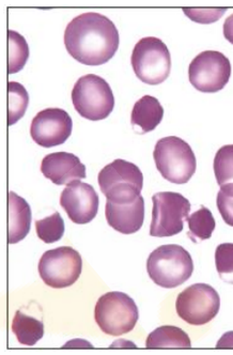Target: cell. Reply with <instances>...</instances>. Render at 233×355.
I'll return each mask as SVG.
<instances>
[{
  "mask_svg": "<svg viewBox=\"0 0 233 355\" xmlns=\"http://www.w3.org/2000/svg\"><path fill=\"white\" fill-rule=\"evenodd\" d=\"M69 54L86 66L108 62L119 47V31L112 19L96 12L77 15L64 31Z\"/></svg>",
  "mask_w": 233,
  "mask_h": 355,
  "instance_id": "1",
  "label": "cell"
},
{
  "mask_svg": "<svg viewBox=\"0 0 233 355\" xmlns=\"http://www.w3.org/2000/svg\"><path fill=\"white\" fill-rule=\"evenodd\" d=\"M147 271L154 284L165 289H173L189 281L193 275V259L182 246H159L150 254Z\"/></svg>",
  "mask_w": 233,
  "mask_h": 355,
  "instance_id": "2",
  "label": "cell"
},
{
  "mask_svg": "<svg viewBox=\"0 0 233 355\" xmlns=\"http://www.w3.org/2000/svg\"><path fill=\"white\" fill-rule=\"evenodd\" d=\"M154 162L163 178L175 184H185L196 173L197 162L191 146L177 136H168L157 141Z\"/></svg>",
  "mask_w": 233,
  "mask_h": 355,
  "instance_id": "3",
  "label": "cell"
},
{
  "mask_svg": "<svg viewBox=\"0 0 233 355\" xmlns=\"http://www.w3.org/2000/svg\"><path fill=\"white\" fill-rule=\"evenodd\" d=\"M73 105L83 118L100 121L112 114L114 96L110 84L98 75L87 74L73 87Z\"/></svg>",
  "mask_w": 233,
  "mask_h": 355,
  "instance_id": "4",
  "label": "cell"
},
{
  "mask_svg": "<svg viewBox=\"0 0 233 355\" xmlns=\"http://www.w3.org/2000/svg\"><path fill=\"white\" fill-rule=\"evenodd\" d=\"M94 319L102 332L110 336H120L135 327L139 311L131 297L112 291L103 295L96 302Z\"/></svg>",
  "mask_w": 233,
  "mask_h": 355,
  "instance_id": "5",
  "label": "cell"
},
{
  "mask_svg": "<svg viewBox=\"0 0 233 355\" xmlns=\"http://www.w3.org/2000/svg\"><path fill=\"white\" fill-rule=\"evenodd\" d=\"M131 62L136 76L145 84H162L171 74V52L159 37H146L138 41Z\"/></svg>",
  "mask_w": 233,
  "mask_h": 355,
  "instance_id": "6",
  "label": "cell"
},
{
  "mask_svg": "<svg viewBox=\"0 0 233 355\" xmlns=\"http://www.w3.org/2000/svg\"><path fill=\"white\" fill-rule=\"evenodd\" d=\"M101 192L107 200L114 202L133 201L140 196L144 187V175L131 162L116 159L98 173Z\"/></svg>",
  "mask_w": 233,
  "mask_h": 355,
  "instance_id": "7",
  "label": "cell"
},
{
  "mask_svg": "<svg viewBox=\"0 0 233 355\" xmlns=\"http://www.w3.org/2000/svg\"><path fill=\"white\" fill-rule=\"evenodd\" d=\"M153 210L150 236L167 238L184 230L191 211V202L183 195L175 192L157 193L152 197Z\"/></svg>",
  "mask_w": 233,
  "mask_h": 355,
  "instance_id": "8",
  "label": "cell"
},
{
  "mask_svg": "<svg viewBox=\"0 0 233 355\" xmlns=\"http://www.w3.org/2000/svg\"><path fill=\"white\" fill-rule=\"evenodd\" d=\"M39 274L45 285L54 289L70 287L76 283L83 270L80 252L69 246L47 250L39 261Z\"/></svg>",
  "mask_w": 233,
  "mask_h": 355,
  "instance_id": "9",
  "label": "cell"
},
{
  "mask_svg": "<svg viewBox=\"0 0 233 355\" xmlns=\"http://www.w3.org/2000/svg\"><path fill=\"white\" fill-rule=\"evenodd\" d=\"M221 309V297L208 284H193L179 293L175 311L191 325H205L212 321Z\"/></svg>",
  "mask_w": 233,
  "mask_h": 355,
  "instance_id": "10",
  "label": "cell"
},
{
  "mask_svg": "<svg viewBox=\"0 0 233 355\" xmlns=\"http://www.w3.org/2000/svg\"><path fill=\"white\" fill-rule=\"evenodd\" d=\"M230 60L223 53L205 51L189 67L191 84L200 92H221L230 80Z\"/></svg>",
  "mask_w": 233,
  "mask_h": 355,
  "instance_id": "11",
  "label": "cell"
},
{
  "mask_svg": "<svg viewBox=\"0 0 233 355\" xmlns=\"http://www.w3.org/2000/svg\"><path fill=\"white\" fill-rule=\"evenodd\" d=\"M72 118L61 108H46L37 112L31 125V135L41 147L62 145L72 133Z\"/></svg>",
  "mask_w": 233,
  "mask_h": 355,
  "instance_id": "12",
  "label": "cell"
},
{
  "mask_svg": "<svg viewBox=\"0 0 233 355\" xmlns=\"http://www.w3.org/2000/svg\"><path fill=\"white\" fill-rule=\"evenodd\" d=\"M60 206L74 224H88L98 214V195L88 183L73 181L61 193Z\"/></svg>",
  "mask_w": 233,
  "mask_h": 355,
  "instance_id": "13",
  "label": "cell"
},
{
  "mask_svg": "<svg viewBox=\"0 0 233 355\" xmlns=\"http://www.w3.org/2000/svg\"><path fill=\"white\" fill-rule=\"evenodd\" d=\"M106 220L116 232L123 234L137 232L145 220V200L139 197L133 201L114 202L106 201Z\"/></svg>",
  "mask_w": 233,
  "mask_h": 355,
  "instance_id": "14",
  "label": "cell"
},
{
  "mask_svg": "<svg viewBox=\"0 0 233 355\" xmlns=\"http://www.w3.org/2000/svg\"><path fill=\"white\" fill-rule=\"evenodd\" d=\"M41 171L56 185L69 184L86 178V166L80 157L69 152H54L42 159Z\"/></svg>",
  "mask_w": 233,
  "mask_h": 355,
  "instance_id": "15",
  "label": "cell"
},
{
  "mask_svg": "<svg viewBox=\"0 0 233 355\" xmlns=\"http://www.w3.org/2000/svg\"><path fill=\"white\" fill-rule=\"evenodd\" d=\"M31 209L25 199L8 193V244L19 243L31 232Z\"/></svg>",
  "mask_w": 233,
  "mask_h": 355,
  "instance_id": "16",
  "label": "cell"
},
{
  "mask_svg": "<svg viewBox=\"0 0 233 355\" xmlns=\"http://www.w3.org/2000/svg\"><path fill=\"white\" fill-rule=\"evenodd\" d=\"M163 117L164 108L159 101L151 96H142L132 110V125L141 134L149 133L157 129Z\"/></svg>",
  "mask_w": 233,
  "mask_h": 355,
  "instance_id": "17",
  "label": "cell"
},
{
  "mask_svg": "<svg viewBox=\"0 0 233 355\" xmlns=\"http://www.w3.org/2000/svg\"><path fill=\"white\" fill-rule=\"evenodd\" d=\"M146 347L154 348H191V341L182 329L171 325L157 327L148 336Z\"/></svg>",
  "mask_w": 233,
  "mask_h": 355,
  "instance_id": "18",
  "label": "cell"
},
{
  "mask_svg": "<svg viewBox=\"0 0 233 355\" xmlns=\"http://www.w3.org/2000/svg\"><path fill=\"white\" fill-rule=\"evenodd\" d=\"M12 332L17 336L19 344L35 346L44 335V323L17 311L12 321Z\"/></svg>",
  "mask_w": 233,
  "mask_h": 355,
  "instance_id": "19",
  "label": "cell"
},
{
  "mask_svg": "<svg viewBox=\"0 0 233 355\" xmlns=\"http://www.w3.org/2000/svg\"><path fill=\"white\" fill-rule=\"evenodd\" d=\"M187 222L189 228L187 236L193 243L209 240L216 227L212 212L205 206H201L200 210L193 212L191 216H187Z\"/></svg>",
  "mask_w": 233,
  "mask_h": 355,
  "instance_id": "20",
  "label": "cell"
},
{
  "mask_svg": "<svg viewBox=\"0 0 233 355\" xmlns=\"http://www.w3.org/2000/svg\"><path fill=\"white\" fill-rule=\"evenodd\" d=\"M8 37V74H15L25 67L29 58V46L23 35L9 29Z\"/></svg>",
  "mask_w": 233,
  "mask_h": 355,
  "instance_id": "21",
  "label": "cell"
},
{
  "mask_svg": "<svg viewBox=\"0 0 233 355\" xmlns=\"http://www.w3.org/2000/svg\"><path fill=\"white\" fill-rule=\"evenodd\" d=\"M8 125L17 123L28 107L29 96L25 87L17 82H8Z\"/></svg>",
  "mask_w": 233,
  "mask_h": 355,
  "instance_id": "22",
  "label": "cell"
},
{
  "mask_svg": "<svg viewBox=\"0 0 233 355\" xmlns=\"http://www.w3.org/2000/svg\"><path fill=\"white\" fill-rule=\"evenodd\" d=\"M35 232L45 243H55L64 234V220L58 212L35 222Z\"/></svg>",
  "mask_w": 233,
  "mask_h": 355,
  "instance_id": "23",
  "label": "cell"
},
{
  "mask_svg": "<svg viewBox=\"0 0 233 355\" xmlns=\"http://www.w3.org/2000/svg\"><path fill=\"white\" fill-rule=\"evenodd\" d=\"M213 168L219 187L233 183V145L224 146L216 152Z\"/></svg>",
  "mask_w": 233,
  "mask_h": 355,
  "instance_id": "24",
  "label": "cell"
},
{
  "mask_svg": "<svg viewBox=\"0 0 233 355\" xmlns=\"http://www.w3.org/2000/svg\"><path fill=\"white\" fill-rule=\"evenodd\" d=\"M215 264L219 277L233 285V243H223L217 246Z\"/></svg>",
  "mask_w": 233,
  "mask_h": 355,
  "instance_id": "25",
  "label": "cell"
},
{
  "mask_svg": "<svg viewBox=\"0 0 233 355\" xmlns=\"http://www.w3.org/2000/svg\"><path fill=\"white\" fill-rule=\"evenodd\" d=\"M216 202L223 220L227 225L233 227V183L221 187Z\"/></svg>",
  "mask_w": 233,
  "mask_h": 355,
  "instance_id": "26",
  "label": "cell"
},
{
  "mask_svg": "<svg viewBox=\"0 0 233 355\" xmlns=\"http://www.w3.org/2000/svg\"><path fill=\"white\" fill-rule=\"evenodd\" d=\"M226 11V8H225V9L183 10V12L187 15V17L193 19V21L202 24H210L213 23V21H218Z\"/></svg>",
  "mask_w": 233,
  "mask_h": 355,
  "instance_id": "27",
  "label": "cell"
},
{
  "mask_svg": "<svg viewBox=\"0 0 233 355\" xmlns=\"http://www.w3.org/2000/svg\"><path fill=\"white\" fill-rule=\"evenodd\" d=\"M223 29H224V35L227 41H229L231 44H233V15L227 17Z\"/></svg>",
  "mask_w": 233,
  "mask_h": 355,
  "instance_id": "28",
  "label": "cell"
},
{
  "mask_svg": "<svg viewBox=\"0 0 233 355\" xmlns=\"http://www.w3.org/2000/svg\"><path fill=\"white\" fill-rule=\"evenodd\" d=\"M217 348H233V332L223 335L216 344Z\"/></svg>",
  "mask_w": 233,
  "mask_h": 355,
  "instance_id": "29",
  "label": "cell"
}]
</instances>
